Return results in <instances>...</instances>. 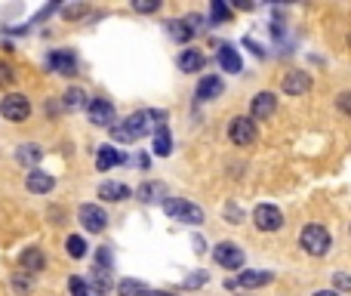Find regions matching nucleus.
I'll list each match as a JSON object with an SVG mask.
<instances>
[{"instance_id": "nucleus-36", "label": "nucleus", "mask_w": 351, "mask_h": 296, "mask_svg": "<svg viewBox=\"0 0 351 296\" xmlns=\"http://www.w3.org/2000/svg\"><path fill=\"white\" fill-rule=\"evenodd\" d=\"M203 281H207V275H203V271H200V275H191L188 281H185V287H200Z\"/></svg>"}, {"instance_id": "nucleus-19", "label": "nucleus", "mask_w": 351, "mask_h": 296, "mask_svg": "<svg viewBox=\"0 0 351 296\" xmlns=\"http://www.w3.org/2000/svg\"><path fill=\"white\" fill-rule=\"evenodd\" d=\"M129 195H133V191H129V185H123V182H102L99 185V197H102V201L117 204V201H127Z\"/></svg>"}, {"instance_id": "nucleus-27", "label": "nucleus", "mask_w": 351, "mask_h": 296, "mask_svg": "<svg viewBox=\"0 0 351 296\" xmlns=\"http://www.w3.org/2000/svg\"><path fill=\"white\" fill-rule=\"evenodd\" d=\"M65 250L71 259H83L86 256V241L80 238V234H71V238L65 241Z\"/></svg>"}, {"instance_id": "nucleus-8", "label": "nucleus", "mask_w": 351, "mask_h": 296, "mask_svg": "<svg viewBox=\"0 0 351 296\" xmlns=\"http://www.w3.org/2000/svg\"><path fill=\"white\" fill-rule=\"evenodd\" d=\"M213 256H216V262L228 271H237L240 265H244V250H240L237 244H231V241H222V244L213 250Z\"/></svg>"}, {"instance_id": "nucleus-13", "label": "nucleus", "mask_w": 351, "mask_h": 296, "mask_svg": "<svg viewBox=\"0 0 351 296\" xmlns=\"http://www.w3.org/2000/svg\"><path fill=\"white\" fill-rule=\"evenodd\" d=\"M222 90H225V84H222L219 74H207V77H200V84H197V99H200V102L219 99Z\"/></svg>"}, {"instance_id": "nucleus-21", "label": "nucleus", "mask_w": 351, "mask_h": 296, "mask_svg": "<svg viewBox=\"0 0 351 296\" xmlns=\"http://www.w3.org/2000/svg\"><path fill=\"white\" fill-rule=\"evenodd\" d=\"M219 65H222V71L237 74V71H240V56H237V49L228 47V43H222V47H219Z\"/></svg>"}, {"instance_id": "nucleus-18", "label": "nucleus", "mask_w": 351, "mask_h": 296, "mask_svg": "<svg viewBox=\"0 0 351 296\" xmlns=\"http://www.w3.org/2000/svg\"><path fill=\"white\" fill-rule=\"evenodd\" d=\"M203 65H207V56L200 49H182V56H179V68L185 74H197Z\"/></svg>"}, {"instance_id": "nucleus-24", "label": "nucleus", "mask_w": 351, "mask_h": 296, "mask_svg": "<svg viewBox=\"0 0 351 296\" xmlns=\"http://www.w3.org/2000/svg\"><path fill=\"white\" fill-rule=\"evenodd\" d=\"M86 92L80 90V86H71V90H65V96H62V105H65L68 111H77V108H86Z\"/></svg>"}, {"instance_id": "nucleus-12", "label": "nucleus", "mask_w": 351, "mask_h": 296, "mask_svg": "<svg viewBox=\"0 0 351 296\" xmlns=\"http://www.w3.org/2000/svg\"><path fill=\"white\" fill-rule=\"evenodd\" d=\"M281 90L287 92V96H305V92L311 90V77H308L305 71H289L287 77H283Z\"/></svg>"}, {"instance_id": "nucleus-31", "label": "nucleus", "mask_w": 351, "mask_h": 296, "mask_svg": "<svg viewBox=\"0 0 351 296\" xmlns=\"http://www.w3.org/2000/svg\"><path fill=\"white\" fill-rule=\"evenodd\" d=\"M133 10H135V12H157L160 3H157V0H148V3H145V0H135Z\"/></svg>"}, {"instance_id": "nucleus-26", "label": "nucleus", "mask_w": 351, "mask_h": 296, "mask_svg": "<svg viewBox=\"0 0 351 296\" xmlns=\"http://www.w3.org/2000/svg\"><path fill=\"white\" fill-rule=\"evenodd\" d=\"M117 293L120 296H145L148 290H145V284L135 281V278H123V281L117 284Z\"/></svg>"}, {"instance_id": "nucleus-35", "label": "nucleus", "mask_w": 351, "mask_h": 296, "mask_svg": "<svg viewBox=\"0 0 351 296\" xmlns=\"http://www.w3.org/2000/svg\"><path fill=\"white\" fill-rule=\"evenodd\" d=\"M12 287H16L18 293H28V290H31V278H16V281H12Z\"/></svg>"}, {"instance_id": "nucleus-34", "label": "nucleus", "mask_w": 351, "mask_h": 296, "mask_svg": "<svg viewBox=\"0 0 351 296\" xmlns=\"http://www.w3.org/2000/svg\"><path fill=\"white\" fill-rule=\"evenodd\" d=\"M12 80H16V74H12V68H10V65H0V84H3V86H10Z\"/></svg>"}, {"instance_id": "nucleus-28", "label": "nucleus", "mask_w": 351, "mask_h": 296, "mask_svg": "<svg viewBox=\"0 0 351 296\" xmlns=\"http://www.w3.org/2000/svg\"><path fill=\"white\" fill-rule=\"evenodd\" d=\"M92 287H96V293L102 296V293H108V287H111V278H108V269H92Z\"/></svg>"}, {"instance_id": "nucleus-37", "label": "nucleus", "mask_w": 351, "mask_h": 296, "mask_svg": "<svg viewBox=\"0 0 351 296\" xmlns=\"http://www.w3.org/2000/svg\"><path fill=\"white\" fill-rule=\"evenodd\" d=\"M225 216H228V219L237 222V219H240V210H237V207H228V210H225Z\"/></svg>"}, {"instance_id": "nucleus-5", "label": "nucleus", "mask_w": 351, "mask_h": 296, "mask_svg": "<svg viewBox=\"0 0 351 296\" xmlns=\"http://www.w3.org/2000/svg\"><path fill=\"white\" fill-rule=\"evenodd\" d=\"M252 222H256L259 232H277V228H283V213L274 204H259L252 210Z\"/></svg>"}, {"instance_id": "nucleus-11", "label": "nucleus", "mask_w": 351, "mask_h": 296, "mask_svg": "<svg viewBox=\"0 0 351 296\" xmlns=\"http://www.w3.org/2000/svg\"><path fill=\"white\" fill-rule=\"evenodd\" d=\"M47 65L53 68L55 74H74L77 71V59H74L71 49H53L47 56Z\"/></svg>"}, {"instance_id": "nucleus-22", "label": "nucleus", "mask_w": 351, "mask_h": 296, "mask_svg": "<svg viewBox=\"0 0 351 296\" xmlns=\"http://www.w3.org/2000/svg\"><path fill=\"white\" fill-rule=\"evenodd\" d=\"M170 151H172V136L164 123H157V130H154V154H157V158H166Z\"/></svg>"}, {"instance_id": "nucleus-25", "label": "nucleus", "mask_w": 351, "mask_h": 296, "mask_svg": "<svg viewBox=\"0 0 351 296\" xmlns=\"http://www.w3.org/2000/svg\"><path fill=\"white\" fill-rule=\"evenodd\" d=\"M166 31H170V37L172 40H179V43L191 40V34H194V31L185 25V18H172V22H166Z\"/></svg>"}, {"instance_id": "nucleus-20", "label": "nucleus", "mask_w": 351, "mask_h": 296, "mask_svg": "<svg viewBox=\"0 0 351 296\" xmlns=\"http://www.w3.org/2000/svg\"><path fill=\"white\" fill-rule=\"evenodd\" d=\"M274 281V271H240V278L234 284L237 287H265Z\"/></svg>"}, {"instance_id": "nucleus-29", "label": "nucleus", "mask_w": 351, "mask_h": 296, "mask_svg": "<svg viewBox=\"0 0 351 296\" xmlns=\"http://www.w3.org/2000/svg\"><path fill=\"white\" fill-rule=\"evenodd\" d=\"M68 290H71V296H92L83 278H71V281H68Z\"/></svg>"}, {"instance_id": "nucleus-32", "label": "nucleus", "mask_w": 351, "mask_h": 296, "mask_svg": "<svg viewBox=\"0 0 351 296\" xmlns=\"http://www.w3.org/2000/svg\"><path fill=\"white\" fill-rule=\"evenodd\" d=\"M336 108L342 111V114H351V92H339V96H336Z\"/></svg>"}, {"instance_id": "nucleus-10", "label": "nucleus", "mask_w": 351, "mask_h": 296, "mask_svg": "<svg viewBox=\"0 0 351 296\" xmlns=\"http://www.w3.org/2000/svg\"><path fill=\"white\" fill-rule=\"evenodd\" d=\"M274 108H277V96H274V92H256V96H252V102H250L252 121H265V117H271V114H274Z\"/></svg>"}, {"instance_id": "nucleus-1", "label": "nucleus", "mask_w": 351, "mask_h": 296, "mask_svg": "<svg viewBox=\"0 0 351 296\" xmlns=\"http://www.w3.org/2000/svg\"><path fill=\"white\" fill-rule=\"evenodd\" d=\"M154 114H148V111H135V114H129L127 121H120L117 127H111V136H114L117 142H135V139H142V136L148 133V127H151V121Z\"/></svg>"}, {"instance_id": "nucleus-6", "label": "nucleus", "mask_w": 351, "mask_h": 296, "mask_svg": "<svg viewBox=\"0 0 351 296\" xmlns=\"http://www.w3.org/2000/svg\"><path fill=\"white\" fill-rule=\"evenodd\" d=\"M228 136H231L234 145H252L256 142V121L252 117H234L231 123H228Z\"/></svg>"}, {"instance_id": "nucleus-16", "label": "nucleus", "mask_w": 351, "mask_h": 296, "mask_svg": "<svg viewBox=\"0 0 351 296\" xmlns=\"http://www.w3.org/2000/svg\"><path fill=\"white\" fill-rule=\"evenodd\" d=\"M40 158H43V148L37 145V142H22V145L16 148V160L25 166H31V170H37Z\"/></svg>"}, {"instance_id": "nucleus-9", "label": "nucleus", "mask_w": 351, "mask_h": 296, "mask_svg": "<svg viewBox=\"0 0 351 296\" xmlns=\"http://www.w3.org/2000/svg\"><path fill=\"white\" fill-rule=\"evenodd\" d=\"M77 219L86 232H105V225H108V213L102 207H96V204H83L77 210Z\"/></svg>"}, {"instance_id": "nucleus-15", "label": "nucleus", "mask_w": 351, "mask_h": 296, "mask_svg": "<svg viewBox=\"0 0 351 296\" xmlns=\"http://www.w3.org/2000/svg\"><path fill=\"white\" fill-rule=\"evenodd\" d=\"M18 262H22V271H28V275H37V271L47 269V256H43L40 247H28V250H22Z\"/></svg>"}, {"instance_id": "nucleus-30", "label": "nucleus", "mask_w": 351, "mask_h": 296, "mask_svg": "<svg viewBox=\"0 0 351 296\" xmlns=\"http://www.w3.org/2000/svg\"><path fill=\"white\" fill-rule=\"evenodd\" d=\"M209 12H213V22H225V18L231 16V10H228L225 3H219V0H213V6H209Z\"/></svg>"}, {"instance_id": "nucleus-3", "label": "nucleus", "mask_w": 351, "mask_h": 296, "mask_svg": "<svg viewBox=\"0 0 351 296\" xmlns=\"http://www.w3.org/2000/svg\"><path fill=\"white\" fill-rule=\"evenodd\" d=\"M299 244H302V250L311 253V256H324L333 247V238L324 225H305L299 232Z\"/></svg>"}, {"instance_id": "nucleus-14", "label": "nucleus", "mask_w": 351, "mask_h": 296, "mask_svg": "<svg viewBox=\"0 0 351 296\" xmlns=\"http://www.w3.org/2000/svg\"><path fill=\"white\" fill-rule=\"evenodd\" d=\"M25 185H28L31 195H49V191L55 188V179L43 170H31L28 179H25Z\"/></svg>"}, {"instance_id": "nucleus-2", "label": "nucleus", "mask_w": 351, "mask_h": 296, "mask_svg": "<svg viewBox=\"0 0 351 296\" xmlns=\"http://www.w3.org/2000/svg\"><path fill=\"white\" fill-rule=\"evenodd\" d=\"M164 213L176 222H185V225H200L203 222V210L191 201H182V197H166L164 201Z\"/></svg>"}, {"instance_id": "nucleus-7", "label": "nucleus", "mask_w": 351, "mask_h": 296, "mask_svg": "<svg viewBox=\"0 0 351 296\" xmlns=\"http://www.w3.org/2000/svg\"><path fill=\"white\" fill-rule=\"evenodd\" d=\"M86 114H90V121L96 123V127H114V105L108 102V99L96 96L86 102Z\"/></svg>"}, {"instance_id": "nucleus-38", "label": "nucleus", "mask_w": 351, "mask_h": 296, "mask_svg": "<svg viewBox=\"0 0 351 296\" xmlns=\"http://www.w3.org/2000/svg\"><path fill=\"white\" fill-rule=\"evenodd\" d=\"M145 296H172V293H166V290H148Z\"/></svg>"}, {"instance_id": "nucleus-33", "label": "nucleus", "mask_w": 351, "mask_h": 296, "mask_svg": "<svg viewBox=\"0 0 351 296\" xmlns=\"http://www.w3.org/2000/svg\"><path fill=\"white\" fill-rule=\"evenodd\" d=\"M86 12H90L86 6H65V10H62V16H65V18H80V16H86Z\"/></svg>"}, {"instance_id": "nucleus-40", "label": "nucleus", "mask_w": 351, "mask_h": 296, "mask_svg": "<svg viewBox=\"0 0 351 296\" xmlns=\"http://www.w3.org/2000/svg\"><path fill=\"white\" fill-rule=\"evenodd\" d=\"M314 296H339V293H336V290H317Z\"/></svg>"}, {"instance_id": "nucleus-17", "label": "nucleus", "mask_w": 351, "mask_h": 296, "mask_svg": "<svg viewBox=\"0 0 351 296\" xmlns=\"http://www.w3.org/2000/svg\"><path fill=\"white\" fill-rule=\"evenodd\" d=\"M123 164V151L114 145H99L96 148V166L99 170H111V166Z\"/></svg>"}, {"instance_id": "nucleus-23", "label": "nucleus", "mask_w": 351, "mask_h": 296, "mask_svg": "<svg viewBox=\"0 0 351 296\" xmlns=\"http://www.w3.org/2000/svg\"><path fill=\"white\" fill-rule=\"evenodd\" d=\"M139 197H142L145 204H154V201H160V197L166 201L170 195H166V185H164V182H145V185L139 188Z\"/></svg>"}, {"instance_id": "nucleus-39", "label": "nucleus", "mask_w": 351, "mask_h": 296, "mask_svg": "<svg viewBox=\"0 0 351 296\" xmlns=\"http://www.w3.org/2000/svg\"><path fill=\"white\" fill-rule=\"evenodd\" d=\"M339 287H351V278H345V275H339Z\"/></svg>"}, {"instance_id": "nucleus-4", "label": "nucleus", "mask_w": 351, "mask_h": 296, "mask_svg": "<svg viewBox=\"0 0 351 296\" xmlns=\"http://www.w3.org/2000/svg\"><path fill=\"white\" fill-rule=\"evenodd\" d=\"M0 114L6 117V121H12V123H22V121H28V114H31V102H28V96H22V92H10V96L0 102Z\"/></svg>"}]
</instances>
